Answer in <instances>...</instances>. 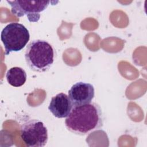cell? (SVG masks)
<instances>
[{"instance_id":"obj_1","label":"cell","mask_w":147,"mask_h":147,"mask_svg":"<svg viewBox=\"0 0 147 147\" xmlns=\"http://www.w3.org/2000/svg\"><path fill=\"white\" fill-rule=\"evenodd\" d=\"M67 129L77 135H87L100 129L103 125L100 107L96 103H90L74 107L65 120Z\"/></svg>"},{"instance_id":"obj_4","label":"cell","mask_w":147,"mask_h":147,"mask_svg":"<svg viewBox=\"0 0 147 147\" xmlns=\"http://www.w3.org/2000/svg\"><path fill=\"white\" fill-rule=\"evenodd\" d=\"M21 137L28 146L43 147L48 142V130L41 121L29 119L21 126Z\"/></svg>"},{"instance_id":"obj_8","label":"cell","mask_w":147,"mask_h":147,"mask_svg":"<svg viewBox=\"0 0 147 147\" xmlns=\"http://www.w3.org/2000/svg\"><path fill=\"white\" fill-rule=\"evenodd\" d=\"M6 78L9 84L15 87H18L25 84L27 75L23 68L14 67L10 68L7 71Z\"/></svg>"},{"instance_id":"obj_6","label":"cell","mask_w":147,"mask_h":147,"mask_svg":"<svg viewBox=\"0 0 147 147\" xmlns=\"http://www.w3.org/2000/svg\"><path fill=\"white\" fill-rule=\"evenodd\" d=\"M68 96L73 107L88 104L94 98V87L88 83L79 82L71 87L68 91Z\"/></svg>"},{"instance_id":"obj_3","label":"cell","mask_w":147,"mask_h":147,"mask_svg":"<svg viewBox=\"0 0 147 147\" xmlns=\"http://www.w3.org/2000/svg\"><path fill=\"white\" fill-rule=\"evenodd\" d=\"M1 39L4 45L5 54L22 50L27 44L30 34L26 28L21 24L11 22L2 30Z\"/></svg>"},{"instance_id":"obj_2","label":"cell","mask_w":147,"mask_h":147,"mask_svg":"<svg viewBox=\"0 0 147 147\" xmlns=\"http://www.w3.org/2000/svg\"><path fill=\"white\" fill-rule=\"evenodd\" d=\"M55 51L47 41L35 40L28 44L25 53V59L29 68L35 72L48 71L54 62Z\"/></svg>"},{"instance_id":"obj_5","label":"cell","mask_w":147,"mask_h":147,"mask_svg":"<svg viewBox=\"0 0 147 147\" xmlns=\"http://www.w3.org/2000/svg\"><path fill=\"white\" fill-rule=\"evenodd\" d=\"M11 6V12L18 17L26 16L30 22H37L40 18V13L45 10L52 1H6Z\"/></svg>"},{"instance_id":"obj_7","label":"cell","mask_w":147,"mask_h":147,"mask_svg":"<svg viewBox=\"0 0 147 147\" xmlns=\"http://www.w3.org/2000/svg\"><path fill=\"white\" fill-rule=\"evenodd\" d=\"M73 108L68 96L61 92L52 97L49 103L48 109L56 118H67Z\"/></svg>"}]
</instances>
